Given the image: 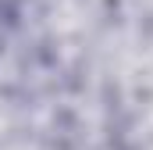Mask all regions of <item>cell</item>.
Segmentation results:
<instances>
[{
	"mask_svg": "<svg viewBox=\"0 0 153 150\" xmlns=\"http://www.w3.org/2000/svg\"><path fill=\"white\" fill-rule=\"evenodd\" d=\"M14 22H18V14H14L11 0H0V50H4V43L11 39V32H14Z\"/></svg>",
	"mask_w": 153,
	"mask_h": 150,
	"instance_id": "1",
	"label": "cell"
}]
</instances>
